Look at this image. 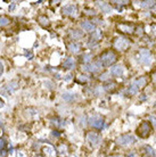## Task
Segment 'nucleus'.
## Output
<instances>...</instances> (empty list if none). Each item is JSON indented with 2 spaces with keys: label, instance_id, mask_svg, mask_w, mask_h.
<instances>
[{
  "label": "nucleus",
  "instance_id": "nucleus-1",
  "mask_svg": "<svg viewBox=\"0 0 156 157\" xmlns=\"http://www.w3.org/2000/svg\"><path fill=\"white\" fill-rule=\"evenodd\" d=\"M98 60L103 64V66L108 67L111 65H113L117 60V55L114 50L109 49V50H105L104 52H102L100 56H99V58H98Z\"/></svg>",
  "mask_w": 156,
  "mask_h": 157
},
{
  "label": "nucleus",
  "instance_id": "nucleus-2",
  "mask_svg": "<svg viewBox=\"0 0 156 157\" xmlns=\"http://www.w3.org/2000/svg\"><path fill=\"white\" fill-rule=\"evenodd\" d=\"M153 131V126L150 122L148 121H142L137 128V134L140 138H148Z\"/></svg>",
  "mask_w": 156,
  "mask_h": 157
},
{
  "label": "nucleus",
  "instance_id": "nucleus-3",
  "mask_svg": "<svg viewBox=\"0 0 156 157\" xmlns=\"http://www.w3.org/2000/svg\"><path fill=\"white\" fill-rule=\"evenodd\" d=\"M137 60L140 64H142V65H150L153 60L152 52H150L148 49L142 48V49L139 50L138 55H137Z\"/></svg>",
  "mask_w": 156,
  "mask_h": 157
},
{
  "label": "nucleus",
  "instance_id": "nucleus-4",
  "mask_svg": "<svg viewBox=\"0 0 156 157\" xmlns=\"http://www.w3.org/2000/svg\"><path fill=\"white\" fill-rule=\"evenodd\" d=\"M113 46L116 50L124 51L130 47V40L124 38V36H119V38H116V39L114 40Z\"/></svg>",
  "mask_w": 156,
  "mask_h": 157
},
{
  "label": "nucleus",
  "instance_id": "nucleus-5",
  "mask_svg": "<svg viewBox=\"0 0 156 157\" xmlns=\"http://www.w3.org/2000/svg\"><path fill=\"white\" fill-rule=\"evenodd\" d=\"M89 124L94 129L96 130H102L105 125V121H104V118L102 116H99V115H94V116H91L89 120Z\"/></svg>",
  "mask_w": 156,
  "mask_h": 157
},
{
  "label": "nucleus",
  "instance_id": "nucleus-6",
  "mask_svg": "<svg viewBox=\"0 0 156 157\" xmlns=\"http://www.w3.org/2000/svg\"><path fill=\"white\" fill-rule=\"evenodd\" d=\"M83 67H84V71H88V72H90V73H97V72L102 71V68L104 66H103V64L100 63L98 59H96L92 63L87 64V65H84Z\"/></svg>",
  "mask_w": 156,
  "mask_h": 157
},
{
  "label": "nucleus",
  "instance_id": "nucleus-7",
  "mask_svg": "<svg viewBox=\"0 0 156 157\" xmlns=\"http://www.w3.org/2000/svg\"><path fill=\"white\" fill-rule=\"evenodd\" d=\"M136 142V138L132 134H122L117 138V144L121 146H130Z\"/></svg>",
  "mask_w": 156,
  "mask_h": 157
},
{
  "label": "nucleus",
  "instance_id": "nucleus-8",
  "mask_svg": "<svg viewBox=\"0 0 156 157\" xmlns=\"http://www.w3.org/2000/svg\"><path fill=\"white\" fill-rule=\"evenodd\" d=\"M102 36H103V33L102 31H99V30H96L95 32H92V34L90 36V40L89 42H88V46L89 47H95L98 42H99V40H102Z\"/></svg>",
  "mask_w": 156,
  "mask_h": 157
},
{
  "label": "nucleus",
  "instance_id": "nucleus-9",
  "mask_svg": "<svg viewBox=\"0 0 156 157\" xmlns=\"http://www.w3.org/2000/svg\"><path fill=\"white\" fill-rule=\"evenodd\" d=\"M62 12L64 15H68V16H73V17H75V16H78V7L75 6V5H67V6H65V7L62 9Z\"/></svg>",
  "mask_w": 156,
  "mask_h": 157
},
{
  "label": "nucleus",
  "instance_id": "nucleus-10",
  "mask_svg": "<svg viewBox=\"0 0 156 157\" xmlns=\"http://www.w3.org/2000/svg\"><path fill=\"white\" fill-rule=\"evenodd\" d=\"M87 139H88V141H89L92 146L99 145V142H100V140H102L100 136H99L98 133H96V132H92V131L88 132V134H87Z\"/></svg>",
  "mask_w": 156,
  "mask_h": 157
},
{
  "label": "nucleus",
  "instance_id": "nucleus-11",
  "mask_svg": "<svg viewBox=\"0 0 156 157\" xmlns=\"http://www.w3.org/2000/svg\"><path fill=\"white\" fill-rule=\"evenodd\" d=\"M117 29L120 30V32H122V33H127V34L133 33V31H135V28H133V25H132V24H129V23H120V24H117Z\"/></svg>",
  "mask_w": 156,
  "mask_h": 157
},
{
  "label": "nucleus",
  "instance_id": "nucleus-12",
  "mask_svg": "<svg viewBox=\"0 0 156 157\" xmlns=\"http://www.w3.org/2000/svg\"><path fill=\"white\" fill-rule=\"evenodd\" d=\"M80 25H81V28L87 32L96 31V25H95V23L90 22V21H82L81 23H80Z\"/></svg>",
  "mask_w": 156,
  "mask_h": 157
},
{
  "label": "nucleus",
  "instance_id": "nucleus-13",
  "mask_svg": "<svg viewBox=\"0 0 156 157\" xmlns=\"http://www.w3.org/2000/svg\"><path fill=\"white\" fill-rule=\"evenodd\" d=\"M123 72H124L123 67H122L121 65H116V66H113L112 68H111V72H109V73L113 75V76L120 78V76L123 75Z\"/></svg>",
  "mask_w": 156,
  "mask_h": 157
},
{
  "label": "nucleus",
  "instance_id": "nucleus-14",
  "mask_svg": "<svg viewBox=\"0 0 156 157\" xmlns=\"http://www.w3.org/2000/svg\"><path fill=\"white\" fill-rule=\"evenodd\" d=\"M70 36L72 39L74 40L81 39V38H83V32L78 30V29H74V30H71L70 31Z\"/></svg>",
  "mask_w": 156,
  "mask_h": 157
},
{
  "label": "nucleus",
  "instance_id": "nucleus-15",
  "mask_svg": "<svg viewBox=\"0 0 156 157\" xmlns=\"http://www.w3.org/2000/svg\"><path fill=\"white\" fill-rule=\"evenodd\" d=\"M80 49H81V46H80L78 42L73 41V42L68 43V50H70L71 52L76 54V52H79V51H80Z\"/></svg>",
  "mask_w": 156,
  "mask_h": 157
},
{
  "label": "nucleus",
  "instance_id": "nucleus-16",
  "mask_svg": "<svg viewBox=\"0 0 156 157\" xmlns=\"http://www.w3.org/2000/svg\"><path fill=\"white\" fill-rule=\"evenodd\" d=\"M63 66L65 67V68H67V70H72V68H74V67H75L74 59L71 58V57L66 58V59H65V62H64V64H63Z\"/></svg>",
  "mask_w": 156,
  "mask_h": 157
},
{
  "label": "nucleus",
  "instance_id": "nucleus-17",
  "mask_svg": "<svg viewBox=\"0 0 156 157\" xmlns=\"http://www.w3.org/2000/svg\"><path fill=\"white\" fill-rule=\"evenodd\" d=\"M104 89H105L106 91H108V92H113V91H115L117 89V83L107 82L105 86H104Z\"/></svg>",
  "mask_w": 156,
  "mask_h": 157
},
{
  "label": "nucleus",
  "instance_id": "nucleus-18",
  "mask_svg": "<svg viewBox=\"0 0 156 157\" xmlns=\"http://www.w3.org/2000/svg\"><path fill=\"white\" fill-rule=\"evenodd\" d=\"M135 83L139 86V89H140V88H144V86H147V78H146V76H140V78H137L136 81H135Z\"/></svg>",
  "mask_w": 156,
  "mask_h": 157
},
{
  "label": "nucleus",
  "instance_id": "nucleus-19",
  "mask_svg": "<svg viewBox=\"0 0 156 157\" xmlns=\"http://www.w3.org/2000/svg\"><path fill=\"white\" fill-rule=\"evenodd\" d=\"M97 5L99 6V8L102 9L103 13H109L111 10H112L111 5L107 4V2H97Z\"/></svg>",
  "mask_w": 156,
  "mask_h": 157
},
{
  "label": "nucleus",
  "instance_id": "nucleus-20",
  "mask_svg": "<svg viewBox=\"0 0 156 157\" xmlns=\"http://www.w3.org/2000/svg\"><path fill=\"white\" fill-rule=\"evenodd\" d=\"M144 151L148 157H155V155H156L155 150L153 149L152 147H150V146H148V145L144 146Z\"/></svg>",
  "mask_w": 156,
  "mask_h": 157
},
{
  "label": "nucleus",
  "instance_id": "nucleus-21",
  "mask_svg": "<svg viewBox=\"0 0 156 157\" xmlns=\"http://www.w3.org/2000/svg\"><path fill=\"white\" fill-rule=\"evenodd\" d=\"M140 7H142V8H154V7H156V1H141Z\"/></svg>",
  "mask_w": 156,
  "mask_h": 157
},
{
  "label": "nucleus",
  "instance_id": "nucleus-22",
  "mask_svg": "<svg viewBox=\"0 0 156 157\" xmlns=\"http://www.w3.org/2000/svg\"><path fill=\"white\" fill-rule=\"evenodd\" d=\"M138 91H139V86H137L136 83L133 82L131 86H130V88L128 89V94H138Z\"/></svg>",
  "mask_w": 156,
  "mask_h": 157
},
{
  "label": "nucleus",
  "instance_id": "nucleus-23",
  "mask_svg": "<svg viewBox=\"0 0 156 157\" xmlns=\"http://www.w3.org/2000/svg\"><path fill=\"white\" fill-rule=\"evenodd\" d=\"M38 21H39V23L42 25V26H48L49 25V20H48L47 16H39L38 17Z\"/></svg>",
  "mask_w": 156,
  "mask_h": 157
},
{
  "label": "nucleus",
  "instance_id": "nucleus-24",
  "mask_svg": "<svg viewBox=\"0 0 156 157\" xmlns=\"http://www.w3.org/2000/svg\"><path fill=\"white\" fill-rule=\"evenodd\" d=\"M10 23V20L6 17V16H0V26L2 28V26H6L8 24Z\"/></svg>",
  "mask_w": 156,
  "mask_h": 157
},
{
  "label": "nucleus",
  "instance_id": "nucleus-25",
  "mask_svg": "<svg viewBox=\"0 0 156 157\" xmlns=\"http://www.w3.org/2000/svg\"><path fill=\"white\" fill-rule=\"evenodd\" d=\"M91 58H92V55H91V54H84V55H82L81 60L87 65V64H89V63H90V60H91Z\"/></svg>",
  "mask_w": 156,
  "mask_h": 157
},
{
  "label": "nucleus",
  "instance_id": "nucleus-26",
  "mask_svg": "<svg viewBox=\"0 0 156 157\" xmlns=\"http://www.w3.org/2000/svg\"><path fill=\"white\" fill-rule=\"evenodd\" d=\"M63 99H64L65 101H73L75 99V97L73 94H63Z\"/></svg>",
  "mask_w": 156,
  "mask_h": 157
},
{
  "label": "nucleus",
  "instance_id": "nucleus-27",
  "mask_svg": "<svg viewBox=\"0 0 156 157\" xmlns=\"http://www.w3.org/2000/svg\"><path fill=\"white\" fill-rule=\"evenodd\" d=\"M6 146H7L6 140L1 138V139H0V155H2V154L5 153V150H6Z\"/></svg>",
  "mask_w": 156,
  "mask_h": 157
},
{
  "label": "nucleus",
  "instance_id": "nucleus-28",
  "mask_svg": "<svg viewBox=\"0 0 156 157\" xmlns=\"http://www.w3.org/2000/svg\"><path fill=\"white\" fill-rule=\"evenodd\" d=\"M17 82H15V81H14V82H12V83H9V84H8V91H10V92H12V91H14V90H16V89H17Z\"/></svg>",
  "mask_w": 156,
  "mask_h": 157
},
{
  "label": "nucleus",
  "instance_id": "nucleus-29",
  "mask_svg": "<svg viewBox=\"0 0 156 157\" xmlns=\"http://www.w3.org/2000/svg\"><path fill=\"white\" fill-rule=\"evenodd\" d=\"M109 75H111V73H108V72H105V73H103V74L99 75V78H99L100 81H106V80L108 78Z\"/></svg>",
  "mask_w": 156,
  "mask_h": 157
},
{
  "label": "nucleus",
  "instance_id": "nucleus-30",
  "mask_svg": "<svg viewBox=\"0 0 156 157\" xmlns=\"http://www.w3.org/2000/svg\"><path fill=\"white\" fill-rule=\"evenodd\" d=\"M152 81H153V84L156 86V71L152 74Z\"/></svg>",
  "mask_w": 156,
  "mask_h": 157
},
{
  "label": "nucleus",
  "instance_id": "nucleus-31",
  "mask_svg": "<svg viewBox=\"0 0 156 157\" xmlns=\"http://www.w3.org/2000/svg\"><path fill=\"white\" fill-rule=\"evenodd\" d=\"M149 120L152 121L153 125H154V128L156 129V117H155V116H150V117H149Z\"/></svg>",
  "mask_w": 156,
  "mask_h": 157
},
{
  "label": "nucleus",
  "instance_id": "nucleus-32",
  "mask_svg": "<svg viewBox=\"0 0 156 157\" xmlns=\"http://www.w3.org/2000/svg\"><path fill=\"white\" fill-rule=\"evenodd\" d=\"M2 74H4V64L0 62V78L2 76Z\"/></svg>",
  "mask_w": 156,
  "mask_h": 157
},
{
  "label": "nucleus",
  "instance_id": "nucleus-33",
  "mask_svg": "<svg viewBox=\"0 0 156 157\" xmlns=\"http://www.w3.org/2000/svg\"><path fill=\"white\" fill-rule=\"evenodd\" d=\"M141 33H142V28H141V26H139V28H137L136 34H138V36H140Z\"/></svg>",
  "mask_w": 156,
  "mask_h": 157
},
{
  "label": "nucleus",
  "instance_id": "nucleus-34",
  "mask_svg": "<svg viewBox=\"0 0 156 157\" xmlns=\"http://www.w3.org/2000/svg\"><path fill=\"white\" fill-rule=\"evenodd\" d=\"M80 76H81V78H80V81H81V82H87L88 78H86V75H80Z\"/></svg>",
  "mask_w": 156,
  "mask_h": 157
},
{
  "label": "nucleus",
  "instance_id": "nucleus-35",
  "mask_svg": "<svg viewBox=\"0 0 156 157\" xmlns=\"http://www.w3.org/2000/svg\"><path fill=\"white\" fill-rule=\"evenodd\" d=\"M4 106H5V101L1 98H0V108H2Z\"/></svg>",
  "mask_w": 156,
  "mask_h": 157
},
{
  "label": "nucleus",
  "instance_id": "nucleus-36",
  "mask_svg": "<svg viewBox=\"0 0 156 157\" xmlns=\"http://www.w3.org/2000/svg\"><path fill=\"white\" fill-rule=\"evenodd\" d=\"M14 8H15V4H13L12 6H9V10H13Z\"/></svg>",
  "mask_w": 156,
  "mask_h": 157
},
{
  "label": "nucleus",
  "instance_id": "nucleus-37",
  "mask_svg": "<svg viewBox=\"0 0 156 157\" xmlns=\"http://www.w3.org/2000/svg\"><path fill=\"white\" fill-rule=\"evenodd\" d=\"M128 157H136V155H135V154H129Z\"/></svg>",
  "mask_w": 156,
  "mask_h": 157
},
{
  "label": "nucleus",
  "instance_id": "nucleus-38",
  "mask_svg": "<svg viewBox=\"0 0 156 157\" xmlns=\"http://www.w3.org/2000/svg\"><path fill=\"white\" fill-rule=\"evenodd\" d=\"M35 157H43V156H41V155H37Z\"/></svg>",
  "mask_w": 156,
  "mask_h": 157
},
{
  "label": "nucleus",
  "instance_id": "nucleus-39",
  "mask_svg": "<svg viewBox=\"0 0 156 157\" xmlns=\"http://www.w3.org/2000/svg\"><path fill=\"white\" fill-rule=\"evenodd\" d=\"M154 107H155V108H156V101H155V105H154Z\"/></svg>",
  "mask_w": 156,
  "mask_h": 157
},
{
  "label": "nucleus",
  "instance_id": "nucleus-40",
  "mask_svg": "<svg viewBox=\"0 0 156 157\" xmlns=\"http://www.w3.org/2000/svg\"><path fill=\"white\" fill-rule=\"evenodd\" d=\"M0 123H1V117H0Z\"/></svg>",
  "mask_w": 156,
  "mask_h": 157
}]
</instances>
